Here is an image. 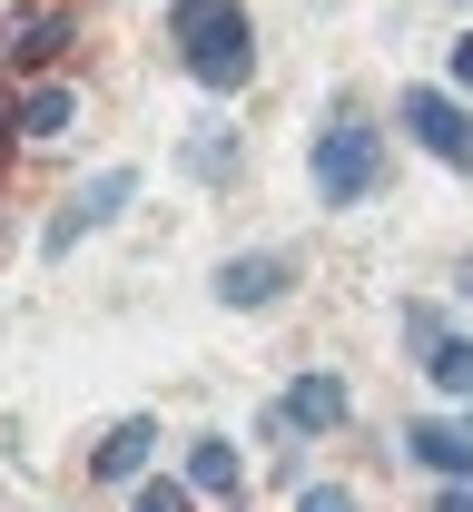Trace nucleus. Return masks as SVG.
Masks as SVG:
<instances>
[{"label": "nucleus", "mask_w": 473, "mask_h": 512, "mask_svg": "<svg viewBox=\"0 0 473 512\" xmlns=\"http://www.w3.org/2000/svg\"><path fill=\"white\" fill-rule=\"evenodd\" d=\"M286 296V256H227L217 266V306H276Z\"/></svg>", "instance_id": "obj_6"}, {"label": "nucleus", "mask_w": 473, "mask_h": 512, "mask_svg": "<svg viewBox=\"0 0 473 512\" xmlns=\"http://www.w3.org/2000/svg\"><path fill=\"white\" fill-rule=\"evenodd\" d=\"M168 30H178V60L198 69V89L237 99V89L257 79V40H247V10H237V0H178Z\"/></svg>", "instance_id": "obj_1"}, {"label": "nucleus", "mask_w": 473, "mask_h": 512, "mask_svg": "<svg viewBox=\"0 0 473 512\" xmlns=\"http://www.w3.org/2000/svg\"><path fill=\"white\" fill-rule=\"evenodd\" d=\"M148 453H158V424H148V414H129L109 444L89 453V473H99V483H129V473H148Z\"/></svg>", "instance_id": "obj_7"}, {"label": "nucleus", "mask_w": 473, "mask_h": 512, "mask_svg": "<svg viewBox=\"0 0 473 512\" xmlns=\"http://www.w3.org/2000/svg\"><path fill=\"white\" fill-rule=\"evenodd\" d=\"M237 473H247V463H237V444H217V434L188 453V483H198V493H237Z\"/></svg>", "instance_id": "obj_9"}, {"label": "nucleus", "mask_w": 473, "mask_h": 512, "mask_svg": "<svg viewBox=\"0 0 473 512\" xmlns=\"http://www.w3.org/2000/svg\"><path fill=\"white\" fill-rule=\"evenodd\" d=\"M69 50V10H30V30H20V60H60Z\"/></svg>", "instance_id": "obj_11"}, {"label": "nucleus", "mask_w": 473, "mask_h": 512, "mask_svg": "<svg viewBox=\"0 0 473 512\" xmlns=\"http://www.w3.org/2000/svg\"><path fill=\"white\" fill-rule=\"evenodd\" d=\"M69 119H79V99H69V89H40V99L20 109V128H30V138H60Z\"/></svg>", "instance_id": "obj_12"}, {"label": "nucleus", "mask_w": 473, "mask_h": 512, "mask_svg": "<svg viewBox=\"0 0 473 512\" xmlns=\"http://www.w3.org/2000/svg\"><path fill=\"white\" fill-rule=\"evenodd\" d=\"M188 503H198V483H148L129 512H188Z\"/></svg>", "instance_id": "obj_13"}, {"label": "nucleus", "mask_w": 473, "mask_h": 512, "mask_svg": "<svg viewBox=\"0 0 473 512\" xmlns=\"http://www.w3.org/2000/svg\"><path fill=\"white\" fill-rule=\"evenodd\" d=\"M444 512H473V483H454V493H444Z\"/></svg>", "instance_id": "obj_16"}, {"label": "nucleus", "mask_w": 473, "mask_h": 512, "mask_svg": "<svg viewBox=\"0 0 473 512\" xmlns=\"http://www.w3.org/2000/svg\"><path fill=\"white\" fill-rule=\"evenodd\" d=\"M345 424V384L336 375H296L286 384V404H276V434L296 444V434H336Z\"/></svg>", "instance_id": "obj_5"}, {"label": "nucleus", "mask_w": 473, "mask_h": 512, "mask_svg": "<svg viewBox=\"0 0 473 512\" xmlns=\"http://www.w3.org/2000/svg\"><path fill=\"white\" fill-rule=\"evenodd\" d=\"M129 197H138V178H129V168H109V178H89V197H69L60 217H50V256H60V247H79L89 227H109V217H119Z\"/></svg>", "instance_id": "obj_4"}, {"label": "nucleus", "mask_w": 473, "mask_h": 512, "mask_svg": "<svg viewBox=\"0 0 473 512\" xmlns=\"http://www.w3.org/2000/svg\"><path fill=\"white\" fill-rule=\"evenodd\" d=\"M454 79H464V89H473V40H464V50H454Z\"/></svg>", "instance_id": "obj_17"}, {"label": "nucleus", "mask_w": 473, "mask_h": 512, "mask_svg": "<svg viewBox=\"0 0 473 512\" xmlns=\"http://www.w3.org/2000/svg\"><path fill=\"white\" fill-rule=\"evenodd\" d=\"M296 512H355V503H345L336 483H316V493H296Z\"/></svg>", "instance_id": "obj_15"}, {"label": "nucleus", "mask_w": 473, "mask_h": 512, "mask_svg": "<svg viewBox=\"0 0 473 512\" xmlns=\"http://www.w3.org/2000/svg\"><path fill=\"white\" fill-rule=\"evenodd\" d=\"M464 296H473V266H464Z\"/></svg>", "instance_id": "obj_18"}, {"label": "nucleus", "mask_w": 473, "mask_h": 512, "mask_svg": "<svg viewBox=\"0 0 473 512\" xmlns=\"http://www.w3.org/2000/svg\"><path fill=\"white\" fill-rule=\"evenodd\" d=\"M306 178L326 207H365V197L385 188V138L365 119H326L316 128V148H306Z\"/></svg>", "instance_id": "obj_2"}, {"label": "nucleus", "mask_w": 473, "mask_h": 512, "mask_svg": "<svg viewBox=\"0 0 473 512\" xmlns=\"http://www.w3.org/2000/svg\"><path fill=\"white\" fill-rule=\"evenodd\" d=\"M424 375L444 384V394H473V345L464 335H434V345H424Z\"/></svg>", "instance_id": "obj_10"}, {"label": "nucleus", "mask_w": 473, "mask_h": 512, "mask_svg": "<svg viewBox=\"0 0 473 512\" xmlns=\"http://www.w3.org/2000/svg\"><path fill=\"white\" fill-rule=\"evenodd\" d=\"M405 128L434 148V158H454V168H473V119L444 99V89H405Z\"/></svg>", "instance_id": "obj_3"}, {"label": "nucleus", "mask_w": 473, "mask_h": 512, "mask_svg": "<svg viewBox=\"0 0 473 512\" xmlns=\"http://www.w3.org/2000/svg\"><path fill=\"white\" fill-rule=\"evenodd\" d=\"M405 444L424 453L434 473H454V483H473V424H414Z\"/></svg>", "instance_id": "obj_8"}, {"label": "nucleus", "mask_w": 473, "mask_h": 512, "mask_svg": "<svg viewBox=\"0 0 473 512\" xmlns=\"http://www.w3.org/2000/svg\"><path fill=\"white\" fill-rule=\"evenodd\" d=\"M227 158H237V148H227V138H217V128H207L198 148H188V168H198V178H227Z\"/></svg>", "instance_id": "obj_14"}]
</instances>
